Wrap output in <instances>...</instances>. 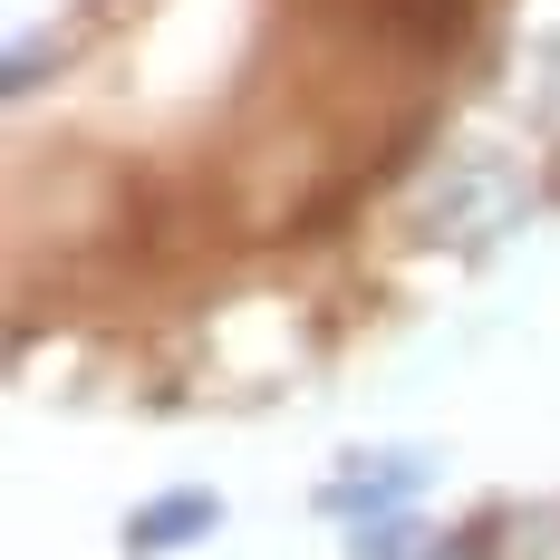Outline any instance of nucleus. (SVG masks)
<instances>
[{
	"instance_id": "obj_1",
	"label": "nucleus",
	"mask_w": 560,
	"mask_h": 560,
	"mask_svg": "<svg viewBox=\"0 0 560 560\" xmlns=\"http://www.w3.org/2000/svg\"><path fill=\"white\" fill-rule=\"evenodd\" d=\"M416 483H425V454H416V445H387V454H358L319 503H329V512H387V503H406Z\"/></svg>"
},
{
	"instance_id": "obj_2",
	"label": "nucleus",
	"mask_w": 560,
	"mask_h": 560,
	"mask_svg": "<svg viewBox=\"0 0 560 560\" xmlns=\"http://www.w3.org/2000/svg\"><path fill=\"white\" fill-rule=\"evenodd\" d=\"M223 522L213 493H155L145 512H126V551H184V541H203Z\"/></svg>"
},
{
	"instance_id": "obj_3",
	"label": "nucleus",
	"mask_w": 560,
	"mask_h": 560,
	"mask_svg": "<svg viewBox=\"0 0 560 560\" xmlns=\"http://www.w3.org/2000/svg\"><path fill=\"white\" fill-rule=\"evenodd\" d=\"M503 560H560V512H522V522H503Z\"/></svg>"
},
{
	"instance_id": "obj_4",
	"label": "nucleus",
	"mask_w": 560,
	"mask_h": 560,
	"mask_svg": "<svg viewBox=\"0 0 560 560\" xmlns=\"http://www.w3.org/2000/svg\"><path fill=\"white\" fill-rule=\"evenodd\" d=\"M406 551H435V541H416V522H368L348 541V560H406Z\"/></svg>"
},
{
	"instance_id": "obj_5",
	"label": "nucleus",
	"mask_w": 560,
	"mask_h": 560,
	"mask_svg": "<svg viewBox=\"0 0 560 560\" xmlns=\"http://www.w3.org/2000/svg\"><path fill=\"white\" fill-rule=\"evenodd\" d=\"M58 49H68V39H20V49H10V97H30V88H39V68H49Z\"/></svg>"
},
{
	"instance_id": "obj_6",
	"label": "nucleus",
	"mask_w": 560,
	"mask_h": 560,
	"mask_svg": "<svg viewBox=\"0 0 560 560\" xmlns=\"http://www.w3.org/2000/svg\"><path fill=\"white\" fill-rule=\"evenodd\" d=\"M435 560H493V551H474V541H435Z\"/></svg>"
}]
</instances>
